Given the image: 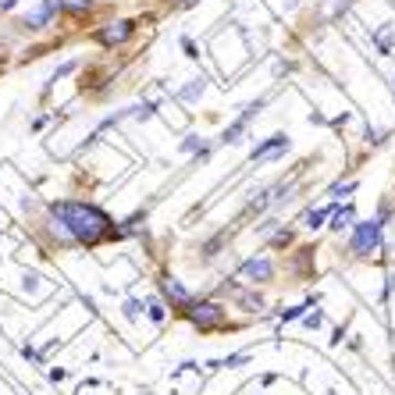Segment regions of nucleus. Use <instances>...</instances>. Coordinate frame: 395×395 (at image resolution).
I'll return each instance as SVG.
<instances>
[{
	"label": "nucleus",
	"mask_w": 395,
	"mask_h": 395,
	"mask_svg": "<svg viewBox=\"0 0 395 395\" xmlns=\"http://www.w3.org/2000/svg\"><path fill=\"white\" fill-rule=\"evenodd\" d=\"M57 11H61L57 0H36L32 11H29L25 18H18V25H22V29H32V32L50 29V25H54V18H57Z\"/></svg>",
	"instance_id": "3"
},
{
	"label": "nucleus",
	"mask_w": 395,
	"mask_h": 395,
	"mask_svg": "<svg viewBox=\"0 0 395 395\" xmlns=\"http://www.w3.org/2000/svg\"><path fill=\"white\" fill-rule=\"evenodd\" d=\"M378 239H381V221H360L356 235H352V253L356 257L374 253V249H378Z\"/></svg>",
	"instance_id": "4"
},
{
	"label": "nucleus",
	"mask_w": 395,
	"mask_h": 395,
	"mask_svg": "<svg viewBox=\"0 0 395 395\" xmlns=\"http://www.w3.org/2000/svg\"><path fill=\"white\" fill-rule=\"evenodd\" d=\"M246 281H271L275 278V267L267 257H253V260H246L242 264V271H239Z\"/></svg>",
	"instance_id": "6"
},
{
	"label": "nucleus",
	"mask_w": 395,
	"mask_h": 395,
	"mask_svg": "<svg viewBox=\"0 0 395 395\" xmlns=\"http://www.w3.org/2000/svg\"><path fill=\"white\" fill-rule=\"evenodd\" d=\"M239 363H246V352H239V356H228V360L217 363V367H239Z\"/></svg>",
	"instance_id": "15"
},
{
	"label": "nucleus",
	"mask_w": 395,
	"mask_h": 395,
	"mask_svg": "<svg viewBox=\"0 0 395 395\" xmlns=\"http://www.w3.org/2000/svg\"><path fill=\"white\" fill-rule=\"evenodd\" d=\"M150 321H164V306L160 303H150Z\"/></svg>",
	"instance_id": "16"
},
{
	"label": "nucleus",
	"mask_w": 395,
	"mask_h": 395,
	"mask_svg": "<svg viewBox=\"0 0 395 395\" xmlns=\"http://www.w3.org/2000/svg\"><path fill=\"white\" fill-rule=\"evenodd\" d=\"M61 11H68V14H89L93 8V0H57Z\"/></svg>",
	"instance_id": "9"
},
{
	"label": "nucleus",
	"mask_w": 395,
	"mask_h": 395,
	"mask_svg": "<svg viewBox=\"0 0 395 395\" xmlns=\"http://www.w3.org/2000/svg\"><path fill=\"white\" fill-rule=\"evenodd\" d=\"M299 314H303V306H299V310H285V314H281V321H296Z\"/></svg>",
	"instance_id": "18"
},
{
	"label": "nucleus",
	"mask_w": 395,
	"mask_h": 395,
	"mask_svg": "<svg viewBox=\"0 0 395 395\" xmlns=\"http://www.w3.org/2000/svg\"><path fill=\"white\" fill-rule=\"evenodd\" d=\"M374 39H378L381 54H388V50H392V25H381L378 32H374Z\"/></svg>",
	"instance_id": "11"
},
{
	"label": "nucleus",
	"mask_w": 395,
	"mask_h": 395,
	"mask_svg": "<svg viewBox=\"0 0 395 395\" xmlns=\"http://www.w3.org/2000/svg\"><path fill=\"white\" fill-rule=\"evenodd\" d=\"M75 68H78V65H75V61H68V65H61V68H57V72L50 75V82H57V78H65V75H72Z\"/></svg>",
	"instance_id": "14"
},
{
	"label": "nucleus",
	"mask_w": 395,
	"mask_h": 395,
	"mask_svg": "<svg viewBox=\"0 0 395 395\" xmlns=\"http://www.w3.org/2000/svg\"><path fill=\"white\" fill-rule=\"evenodd\" d=\"M182 47H185V54H189V57H200L196 47H193V39H182Z\"/></svg>",
	"instance_id": "19"
},
{
	"label": "nucleus",
	"mask_w": 395,
	"mask_h": 395,
	"mask_svg": "<svg viewBox=\"0 0 395 395\" xmlns=\"http://www.w3.org/2000/svg\"><path fill=\"white\" fill-rule=\"evenodd\" d=\"M200 93H203V78H193V86H185V89H182L178 96H182L185 103H189V100H196Z\"/></svg>",
	"instance_id": "13"
},
{
	"label": "nucleus",
	"mask_w": 395,
	"mask_h": 395,
	"mask_svg": "<svg viewBox=\"0 0 395 395\" xmlns=\"http://www.w3.org/2000/svg\"><path fill=\"white\" fill-rule=\"evenodd\" d=\"M50 217H54V235L61 246H100L103 239H114V224L111 217L93 203H75V200H57L50 203Z\"/></svg>",
	"instance_id": "1"
},
{
	"label": "nucleus",
	"mask_w": 395,
	"mask_h": 395,
	"mask_svg": "<svg viewBox=\"0 0 395 395\" xmlns=\"http://www.w3.org/2000/svg\"><path fill=\"white\" fill-rule=\"evenodd\" d=\"M328 214H335V211H331V206H328V211H310V214L303 217V224H306V228H321V221H324Z\"/></svg>",
	"instance_id": "12"
},
{
	"label": "nucleus",
	"mask_w": 395,
	"mask_h": 395,
	"mask_svg": "<svg viewBox=\"0 0 395 395\" xmlns=\"http://www.w3.org/2000/svg\"><path fill=\"white\" fill-rule=\"evenodd\" d=\"M349 224H352V206H342V211L331 214V228H335V232H342V228H349Z\"/></svg>",
	"instance_id": "10"
},
{
	"label": "nucleus",
	"mask_w": 395,
	"mask_h": 395,
	"mask_svg": "<svg viewBox=\"0 0 395 395\" xmlns=\"http://www.w3.org/2000/svg\"><path fill=\"white\" fill-rule=\"evenodd\" d=\"M18 4H22V0H0V14H4V11H14Z\"/></svg>",
	"instance_id": "17"
},
{
	"label": "nucleus",
	"mask_w": 395,
	"mask_h": 395,
	"mask_svg": "<svg viewBox=\"0 0 395 395\" xmlns=\"http://www.w3.org/2000/svg\"><path fill=\"white\" fill-rule=\"evenodd\" d=\"M132 36H136V22L132 18H118V22H107V25L96 29V43L100 47H121V43H129Z\"/></svg>",
	"instance_id": "2"
},
{
	"label": "nucleus",
	"mask_w": 395,
	"mask_h": 395,
	"mask_svg": "<svg viewBox=\"0 0 395 395\" xmlns=\"http://www.w3.org/2000/svg\"><path fill=\"white\" fill-rule=\"evenodd\" d=\"M281 150H288V136H271V139H264L260 147L253 150V160H271V157H278Z\"/></svg>",
	"instance_id": "7"
},
{
	"label": "nucleus",
	"mask_w": 395,
	"mask_h": 395,
	"mask_svg": "<svg viewBox=\"0 0 395 395\" xmlns=\"http://www.w3.org/2000/svg\"><path fill=\"white\" fill-rule=\"evenodd\" d=\"M0 68H4V61H0Z\"/></svg>",
	"instance_id": "21"
},
{
	"label": "nucleus",
	"mask_w": 395,
	"mask_h": 395,
	"mask_svg": "<svg viewBox=\"0 0 395 395\" xmlns=\"http://www.w3.org/2000/svg\"><path fill=\"white\" fill-rule=\"evenodd\" d=\"M178 4H185V8H189V4H196V0H178Z\"/></svg>",
	"instance_id": "20"
},
{
	"label": "nucleus",
	"mask_w": 395,
	"mask_h": 395,
	"mask_svg": "<svg viewBox=\"0 0 395 395\" xmlns=\"http://www.w3.org/2000/svg\"><path fill=\"white\" fill-rule=\"evenodd\" d=\"M185 314L193 317V324H196L200 331H214V328L224 324V310H221L217 303H193Z\"/></svg>",
	"instance_id": "5"
},
{
	"label": "nucleus",
	"mask_w": 395,
	"mask_h": 395,
	"mask_svg": "<svg viewBox=\"0 0 395 395\" xmlns=\"http://www.w3.org/2000/svg\"><path fill=\"white\" fill-rule=\"evenodd\" d=\"M164 292H168V296H171V303H175V306H182V310H189V306H193V296L185 292V288H182L175 278L164 281Z\"/></svg>",
	"instance_id": "8"
}]
</instances>
